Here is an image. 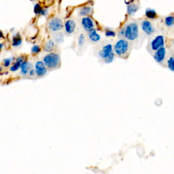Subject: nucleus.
<instances>
[{
  "instance_id": "obj_9",
  "label": "nucleus",
  "mask_w": 174,
  "mask_h": 174,
  "mask_svg": "<svg viewBox=\"0 0 174 174\" xmlns=\"http://www.w3.org/2000/svg\"><path fill=\"white\" fill-rule=\"evenodd\" d=\"M35 74L39 77L44 76L47 72L46 66H45L44 63L41 61H38L35 65Z\"/></svg>"
},
{
  "instance_id": "obj_3",
  "label": "nucleus",
  "mask_w": 174,
  "mask_h": 174,
  "mask_svg": "<svg viewBox=\"0 0 174 174\" xmlns=\"http://www.w3.org/2000/svg\"><path fill=\"white\" fill-rule=\"evenodd\" d=\"M165 44V39L163 35L159 34L150 39L148 45V50L150 53L152 54L161 48L164 47Z\"/></svg>"
},
{
  "instance_id": "obj_22",
  "label": "nucleus",
  "mask_w": 174,
  "mask_h": 174,
  "mask_svg": "<svg viewBox=\"0 0 174 174\" xmlns=\"http://www.w3.org/2000/svg\"><path fill=\"white\" fill-rule=\"evenodd\" d=\"M85 35L83 33H81L80 35L78 36V39H77V43L80 46H82L85 44Z\"/></svg>"
},
{
  "instance_id": "obj_16",
  "label": "nucleus",
  "mask_w": 174,
  "mask_h": 174,
  "mask_svg": "<svg viewBox=\"0 0 174 174\" xmlns=\"http://www.w3.org/2000/svg\"><path fill=\"white\" fill-rule=\"evenodd\" d=\"M24 62V57L23 56H20L19 57L16 58V62L12 65L11 68H10V71L11 72H16L21 67V65Z\"/></svg>"
},
{
  "instance_id": "obj_13",
  "label": "nucleus",
  "mask_w": 174,
  "mask_h": 174,
  "mask_svg": "<svg viewBox=\"0 0 174 174\" xmlns=\"http://www.w3.org/2000/svg\"><path fill=\"white\" fill-rule=\"evenodd\" d=\"M32 70V65L30 63L27 61H25L21 65V67H20V73L23 75H27L29 74V72Z\"/></svg>"
},
{
  "instance_id": "obj_10",
  "label": "nucleus",
  "mask_w": 174,
  "mask_h": 174,
  "mask_svg": "<svg viewBox=\"0 0 174 174\" xmlns=\"http://www.w3.org/2000/svg\"><path fill=\"white\" fill-rule=\"evenodd\" d=\"M82 25L83 28L85 29L86 31L89 32L90 31L93 30L95 27V23L94 20L92 19L89 16H86V17H83L82 18L81 21Z\"/></svg>"
},
{
  "instance_id": "obj_14",
  "label": "nucleus",
  "mask_w": 174,
  "mask_h": 174,
  "mask_svg": "<svg viewBox=\"0 0 174 174\" xmlns=\"http://www.w3.org/2000/svg\"><path fill=\"white\" fill-rule=\"evenodd\" d=\"M166 65L169 70L174 72V51L170 52V54L167 56Z\"/></svg>"
},
{
  "instance_id": "obj_12",
  "label": "nucleus",
  "mask_w": 174,
  "mask_h": 174,
  "mask_svg": "<svg viewBox=\"0 0 174 174\" xmlns=\"http://www.w3.org/2000/svg\"><path fill=\"white\" fill-rule=\"evenodd\" d=\"M75 23L73 20H68L65 23V30L68 34H72L75 29Z\"/></svg>"
},
{
  "instance_id": "obj_2",
  "label": "nucleus",
  "mask_w": 174,
  "mask_h": 174,
  "mask_svg": "<svg viewBox=\"0 0 174 174\" xmlns=\"http://www.w3.org/2000/svg\"><path fill=\"white\" fill-rule=\"evenodd\" d=\"M115 54L119 57L127 58L129 57L131 51V45L130 42L125 38H120L116 42L113 46Z\"/></svg>"
},
{
  "instance_id": "obj_28",
  "label": "nucleus",
  "mask_w": 174,
  "mask_h": 174,
  "mask_svg": "<svg viewBox=\"0 0 174 174\" xmlns=\"http://www.w3.org/2000/svg\"><path fill=\"white\" fill-rule=\"evenodd\" d=\"M47 10L46 9H43L42 10V12H41V15H43V16H44V15H46V14H47Z\"/></svg>"
},
{
  "instance_id": "obj_30",
  "label": "nucleus",
  "mask_w": 174,
  "mask_h": 174,
  "mask_svg": "<svg viewBox=\"0 0 174 174\" xmlns=\"http://www.w3.org/2000/svg\"><path fill=\"white\" fill-rule=\"evenodd\" d=\"M4 47V44L2 43H0V50H1Z\"/></svg>"
},
{
  "instance_id": "obj_21",
  "label": "nucleus",
  "mask_w": 174,
  "mask_h": 174,
  "mask_svg": "<svg viewBox=\"0 0 174 174\" xmlns=\"http://www.w3.org/2000/svg\"><path fill=\"white\" fill-rule=\"evenodd\" d=\"M165 24L167 27H170L174 25V15H169L165 18Z\"/></svg>"
},
{
  "instance_id": "obj_5",
  "label": "nucleus",
  "mask_w": 174,
  "mask_h": 174,
  "mask_svg": "<svg viewBox=\"0 0 174 174\" xmlns=\"http://www.w3.org/2000/svg\"><path fill=\"white\" fill-rule=\"evenodd\" d=\"M153 58L157 63L163 65L166 62L167 59V49L165 46L161 48L153 53Z\"/></svg>"
},
{
  "instance_id": "obj_25",
  "label": "nucleus",
  "mask_w": 174,
  "mask_h": 174,
  "mask_svg": "<svg viewBox=\"0 0 174 174\" xmlns=\"http://www.w3.org/2000/svg\"><path fill=\"white\" fill-rule=\"evenodd\" d=\"M42 8L41 6L39 4H36L34 6V12L37 14H40L42 11Z\"/></svg>"
},
{
  "instance_id": "obj_24",
  "label": "nucleus",
  "mask_w": 174,
  "mask_h": 174,
  "mask_svg": "<svg viewBox=\"0 0 174 174\" xmlns=\"http://www.w3.org/2000/svg\"><path fill=\"white\" fill-rule=\"evenodd\" d=\"M41 50V48L38 45H34L31 48V53L33 54H36L39 53Z\"/></svg>"
},
{
  "instance_id": "obj_15",
  "label": "nucleus",
  "mask_w": 174,
  "mask_h": 174,
  "mask_svg": "<svg viewBox=\"0 0 174 174\" xmlns=\"http://www.w3.org/2000/svg\"><path fill=\"white\" fill-rule=\"evenodd\" d=\"M88 36L91 41L93 42H97L101 40V35L97 32L96 29H93L88 33Z\"/></svg>"
},
{
  "instance_id": "obj_19",
  "label": "nucleus",
  "mask_w": 174,
  "mask_h": 174,
  "mask_svg": "<svg viewBox=\"0 0 174 174\" xmlns=\"http://www.w3.org/2000/svg\"><path fill=\"white\" fill-rule=\"evenodd\" d=\"M22 43V39L19 33H16L15 35H14L13 37H12V46L14 47H17L18 46H20Z\"/></svg>"
},
{
  "instance_id": "obj_27",
  "label": "nucleus",
  "mask_w": 174,
  "mask_h": 174,
  "mask_svg": "<svg viewBox=\"0 0 174 174\" xmlns=\"http://www.w3.org/2000/svg\"><path fill=\"white\" fill-rule=\"evenodd\" d=\"M29 75H30V76H33V75L35 74V71L34 70H31L30 72H29Z\"/></svg>"
},
{
  "instance_id": "obj_31",
  "label": "nucleus",
  "mask_w": 174,
  "mask_h": 174,
  "mask_svg": "<svg viewBox=\"0 0 174 174\" xmlns=\"http://www.w3.org/2000/svg\"><path fill=\"white\" fill-rule=\"evenodd\" d=\"M173 45H174V41H173Z\"/></svg>"
},
{
  "instance_id": "obj_6",
  "label": "nucleus",
  "mask_w": 174,
  "mask_h": 174,
  "mask_svg": "<svg viewBox=\"0 0 174 174\" xmlns=\"http://www.w3.org/2000/svg\"><path fill=\"white\" fill-rule=\"evenodd\" d=\"M140 27H141L142 31L144 33L147 35V36H150L152 35L155 31V28L154 25L149 20L144 19L142 20L140 23Z\"/></svg>"
},
{
  "instance_id": "obj_7",
  "label": "nucleus",
  "mask_w": 174,
  "mask_h": 174,
  "mask_svg": "<svg viewBox=\"0 0 174 174\" xmlns=\"http://www.w3.org/2000/svg\"><path fill=\"white\" fill-rule=\"evenodd\" d=\"M49 29L53 32H57L61 30L63 27V23L62 20L58 17H54L51 18L48 24Z\"/></svg>"
},
{
  "instance_id": "obj_20",
  "label": "nucleus",
  "mask_w": 174,
  "mask_h": 174,
  "mask_svg": "<svg viewBox=\"0 0 174 174\" xmlns=\"http://www.w3.org/2000/svg\"><path fill=\"white\" fill-rule=\"evenodd\" d=\"M54 42L52 39H49L46 42L44 46V50L46 52H50L54 49Z\"/></svg>"
},
{
  "instance_id": "obj_11",
  "label": "nucleus",
  "mask_w": 174,
  "mask_h": 174,
  "mask_svg": "<svg viewBox=\"0 0 174 174\" xmlns=\"http://www.w3.org/2000/svg\"><path fill=\"white\" fill-rule=\"evenodd\" d=\"M139 8V3L135 1H129L127 6V12L129 16H133L138 11Z\"/></svg>"
},
{
  "instance_id": "obj_18",
  "label": "nucleus",
  "mask_w": 174,
  "mask_h": 174,
  "mask_svg": "<svg viewBox=\"0 0 174 174\" xmlns=\"http://www.w3.org/2000/svg\"><path fill=\"white\" fill-rule=\"evenodd\" d=\"M145 16L148 19H154L157 17V14L154 9L148 8L145 11Z\"/></svg>"
},
{
  "instance_id": "obj_23",
  "label": "nucleus",
  "mask_w": 174,
  "mask_h": 174,
  "mask_svg": "<svg viewBox=\"0 0 174 174\" xmlns=\"http://www.w3.org/2000/svg\"><path fill=\"white\" fill-rule=\"evenodd\" d=\"M105 34H106L107 37H114L116 35V32L114 31H113L112 29H108L106 30Z\"/></svg>"
},
{
  "instance_id": "obj_8",
  "label": "nucleus",
  "mask_w": 174,
  "mask_h": 174,
  "mask_svg": "<svg viewBox=\"0 0 174 174\" xmlns=\"http://www.w3.org/2000/svg\"><path fill=\"white\" fill-rule=\"evenodd\" d=\"M114 53V49H113V46L111 44H106L103 46L98 54L103 60L105 61Z\"/></svg>"
},
{
  "instance_id": "obj_1",
  "label": "nucleus",
  "mask_w": 174,
  "mask_h": 174,
  "mask_svg": "<svg viewBox=\"0 0 174 174\" xmlns=\"http://www.w3.org/2000/svg\"><path fill=\"white\" fill-rule=\"evenodd\" d=\"M118 35L129 42H135L139 37V25L137 20H131L119 31Z\"/></svg>"
},
{
  "instance_id": "obj_4",
  "label": "nucleus",
  "mask_w": 174,
  "mask_h": 174,
  "mask_svg": "<svg viewBox=\"0 0 174 174\" xmlns=\"http://www.w3.org/2000/svg\"><path fill=\"white\" fill-rule=\"evenodd\" d=\"M43 62L48 68L55 69L60 65L61 58L59 54L54 52H50L44 56Z\"/></svg>"
},
{
  "instance_id": "obj_29",
  "label": "nucleus",
  "mask_w": 174,
  "mask_h": 174,
  "mask_svg": "<svg viewBox=\"0 0 174 174\" xmlns=\"http://www.w3.org/2000/svg\"><path fill=\"white\" fill-rule=\"evenodd\" d=\"M4 37V34L3 33H2L1 31H0V38H1V37Z\"/></svg>"
},
{
  "instance_id": "obj_26",
  "label": "nucleus",
  "mask_w": 174,
  "mask_h": 174,
  "mask_svg": "<svg viewBox=\"0 0 174 174\" xmlns=\"http://www.w3.org/2000/svg\"><path fill=\"white\" fill-rule=\"evenodd\" d=\"M12 59H13V58H5V59H4L3 61L4 66L6 67V68L10 66L12 61Z\"/></svg>"
},
{
  "instance_id": "obj_17",
  "label": "nucleus",
  "mask_w": 174,
  "mask_h": 174,
  "mask_svg": "<svg viewBox=\"0 0 174 174\" xmlns=\"http://www.w3.org/2000/svg\"><path fill=\"white\" fill-rule=\"evenodd\" d=\"M92 8L91 6H84V7L81 8L79 10V15L81 16H84V17H86V16L89 15L92 12Z\"/></svg>"
}]
</instances>
